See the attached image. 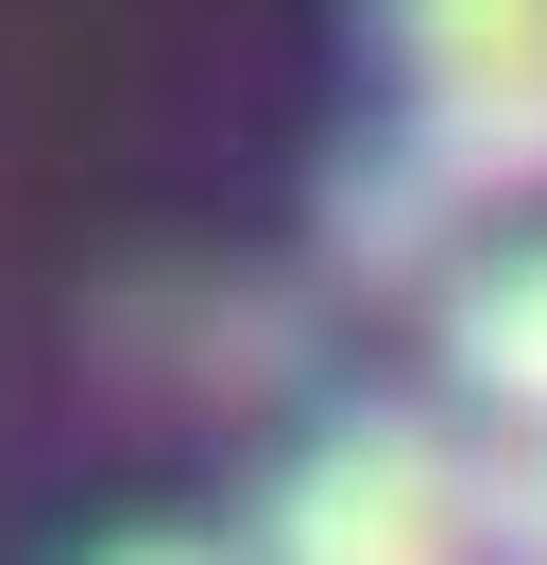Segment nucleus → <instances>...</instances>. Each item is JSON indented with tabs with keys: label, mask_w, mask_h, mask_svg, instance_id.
<instances>
[{
	"label": "nucleus",
	"mask_w": 547,
	"mask_h": 565,
	"mask_svg": "<svg viewBox=\"0 0 547 565\" xmlns=\"http://www.w3.org/2000/svg\"><path fill=\"white\" fill-rule=\"evenodd\" d=\"M274 565H479V462L428 412H342L274 462Z\"/></svg>",
	"instance_id": "nucleus-1"
},
{
	"label": "nucleus",
	"mask_w": 547,
	"mask_h": 565,
	"mask_svg": "<svg viewBox=\"0 0 547 565\" xmlns=\"http://www.w3.org/2000/svg\"><path fill=\"white\" fill-rule=\"evenodd\" d=\"M462 206H479V189L394 120V154H360V172L325 189V241H342V275L394 291V275H444V257H462Z\"/></svg>",
	"instance_id": "nucleus-2"
},
{
	"label": "nucleus",
	"mask_w": 547,
	"mask_h": 565,
	"mask_svg": "<svg viewBox=\"0 0 547 565\" xmlns=\"http://www.w3.org/2000/svg\"><path fill=\"white\" fill-rule=\"evenodd\" d=\"M444 377H462L479 412L547 428V241H496L462 291H444Z\"/></svg>",
	"instance_id": "nucleus-3"
},
{
	"label": "nucleus",
	"mask_w": 547,
	"mask_h": 565,
	"mask_svg": "<svg viewBox=\"0 0 547 565\" xmlns=\"http://www.w3.org/2000/svg\"><path fill=\"white\" fill-rule=\"evenodd\" d=\"M410 86H547V0H376Z\"/></svg>",
	"instance_id": "nucleus-4"
},
{
	"label": "nucleus",
	"mask_w": 547,
	"mask_h": 565,
	"mask_svg": "<svg viewBox=\"0 0 547 565\" xmlns=\"http://www.w3.org/2000/svg\"><path fill=\"white\" fill-rule=\"evenodd\" d=\"M479 548H513V565H547V428L513 462H479Z\"/></svg>",
	"instance_id": "nucleus-5"
},
{
	"label": "nucleus",
	"mask_w": 547,
	"mask_h": 565,
	"mask_svg": "<svg viewBox=\"0 0 547 565\" xmlns=\"http://www.w3.org/2000/svg\"><path fill=\"white\" fill-rule=\"evenodd\" d=\"M103 565H223V548H189V531H137V548H103Z\"/></svg>",
	"instance_id": "nucleus-6"
}]
</instances>
